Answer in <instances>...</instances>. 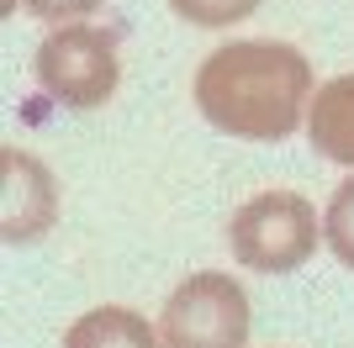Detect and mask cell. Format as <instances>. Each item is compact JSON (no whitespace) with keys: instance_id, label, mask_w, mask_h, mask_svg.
Here are the masks:
<instances>
[{"instance_id":"obj_9","label":"cell","mask_w":354,"mask_h":348,"mask_svg":"<svg viewBox=\"0 0 354 348\" xmlns=\"http://www.w3.org/2000/svg\"><path fill=\"white\" fill-rule=\"evenodd\" d=\"M169 11L180 21H191V27H207V32H222L243 21V16L259 11V0H169Z\"/></svg>"},{"instance_id":"obj_6","label":"cell","mask_w":354,"mask_h":348,"mask_svg":"<svg viewBox=\"0 0 354 348\" xmlns=\"http://www.w3.org/2000/svg\"><path fill=\"white\" fill-rule=\"evenodd\" d=\"M307 143L317 159L354 169V74H333L317 85L307 111Z\"/></svg>"},{"instance_id":"obj_2","label":"cell","mask_w":354,"mask_h":348,"mask_svg":"<svg viewBox=\"0 0 354 348\" xmlns=\"http://www.w3.org/2000/svg\"><path fill=\"white\" fill-rule=\"evenodd\" d=\"M227 243L254 275H291L317 253V206L296 190H265L233 211Z\"/></svg>"},{"instance_id":"obj_4","label":"cell","mask_w":354,"mask_h":348,"mask_svg":"<svg viewBox=\"0 0 354 348\" xmlns=\"http://www.w3.org/2000/svg\"><path fill=\"white\" fill-rule=\"evenodd\" d=\"M37 85L69 111H95L111 101V90L122 79V58H117V37L85 21L53 27L37 48Z\"/></svg>"},{"instance_id":"obj_10","label":"cell","mask_w":354,"mask_h":348,"mask_svg":"<svg viewBox=\"0 0 354 348\" xmlns=\"http://www.w3.org/2000/svg\"><path fill=\"white\" fill-rule=\"evenodd\" d=\"M27 16L48 21V27H69V21H85L90 11H101L106 0H21Z\"/></svg>"},{"instance_id":"obj_3","label":"cell","mask_w":354,"mask_h":348,"mask_svg":"<svg viewBox=\"0 0 354 348\" xmlns=\"http://www.w3.org/2000/svg\"><path fill=\"white\" fill-rule=\"evenodd\" d=\"M249 290L222 269L180 280L164 296L159 343L164 348H249Z\"/></svg>"},{"instance_id":"obj_7","label":"cell","mask_w":354,"mask_h":348,"mask_svg":"<svg viewBox=\"0 0 354 348\" xmlns=\"http://www.w3.org/2000/svg\"><path fill=\"white\" fill-rule=\"evenodd\" d=\"M64 348H164L159 327H148V317H138L133 306H95L85 317H74V327L64 333Z\"/></svg>"},{"instance_id":"obj_8","label":"cell","mask_w":354,"mask_h":348,"mask_svg":"<svg viewBox=\"0 0 354 348\" xmlns=\"http://www.w3.org/2000/svg\"><path fill=\"white\" fill-rule=\"evenodd\" d=\"M323 243L328 253L344 264V269H354V174L344 180L333 195H328V211H323Z\"/></svg>"},{"instance_id":"obj_1","label":"cell","mask_w":354,"mask_h":348,"mask_svg":"<svg viewBox=\"0 0 354 348\" xmlns=\"http://www.w3.org/2000/svg\"><path fill=\"white\" fill-rule=\"evenodd\" d=\"M196 111L222 137L286 143L312 111V64L301 48L275 37L222 43L196 69Z\"/></svg>"},{"instance_id":"obj_5","label":"cell","mask_w":354,"mask_h":348,"mask_svg":"<svg viewBox=\"0 0 354 348\" xmlns=\"http://www.w3.org/2000/svg\"><path fill=\"white\" fill-rule=\"evenodd\" d=\"M59 222V180L37 153L0 148V238L11 248L43 243Z\"/></svg>"}]
</instances>
